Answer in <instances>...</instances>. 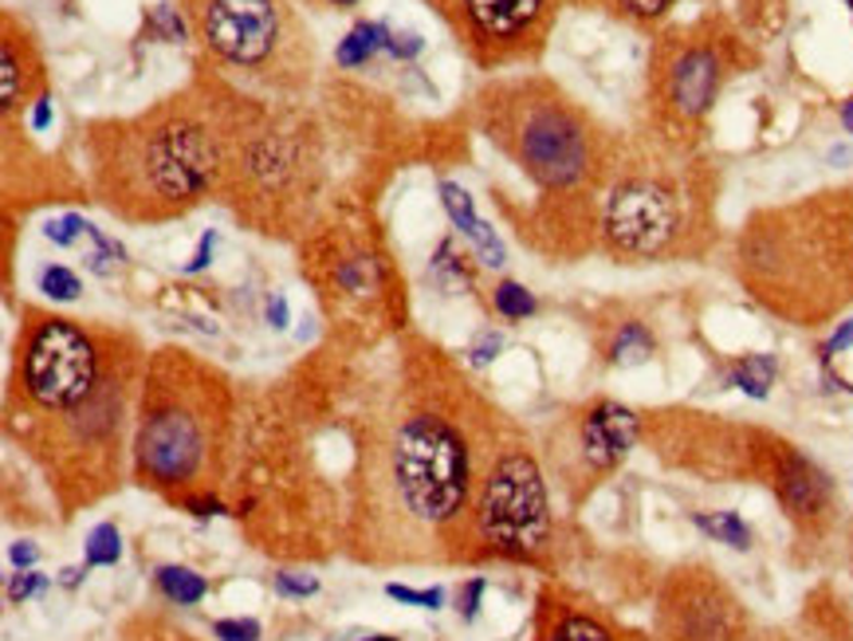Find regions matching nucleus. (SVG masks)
<instances>
[{
  "mask_svg": "<svg viewBox=\"0 0 853 641\" xmlns=\"http://www.w3.org/2000/svg\"><path fill=\"white\" fill-rule=\"evenodd\" d=\"M366 641H398V638H390V633H374V638H366Z\"/></svg>",
  "mask_w": 853,
  "mask_h": 641,
  "instance_id": "nucleus-43",
  "label": "nucleus"
},
{
  "mask_svg": "<svg viewBox=\"0 0 853 641\" xmlns=\"http://www.w3.org/2000/svg\"><path fill=\"white\" fill-rule=\"evenodd\" d=\"M299 276L347 351H378L401 335L405 279L366 205H342L296 244Z\"/></svg>",
  "mask_w": 853,
  "mask_h": 641,
  "instance_id": "nucleus-8",
  "label": "nucleus"
},
{
  "mask_svg": "<svg viewBox=\"0 0 853 641\" xmlns=\"http://www.w3.org/2000/svg\"><path fill=\"white\" fill-rule=\"evenodd\" d=\"M535 641H653L610 618L602 606L563 582H547L535 602Z\"/></svg>",
  "mask_w": 853,
  "mask_h": 641,
  "instance_id": "nucleus-18",
  "label": "nucleus"
},
{
  "mask_svg": "<svg viewBox=\"0 0 853 641\" xmlns=\"http://www.w3.org/2000/svg\"><path fill=\"white\" fill-rule=\"evenodd\" d=\"M760 63L743 32L720 16L700 12L697 21L665 24L653 36L645 63V135L700 150L704 126L724 87Z\"/></svg>",
  "mask_w": 853,
  "mask_h": 641,
  "instance_id": "nucleus-10",
  "label": "nucleus"
},
{
  "mask_svg": "<svg viewBox=\"0 0 853 641\" xmlns=\"http://www.w3.org/2000/svg\"><path fill=\"white\" fill-rule=\"evenodd\" d=\"M480 72L531 67L543 60L563 0H425Z\"/></svg>",
  "mask_w": 853,
  "mask_h": 641,
  "instance_id": "nucleus-13",
  "label": "nucleus"
},
{
  "mask_svg": "<svg viewBox=\"0 0 853 641\" xmlns=\"http://www.w3.org/2000/svg\"><path fill=\"white\" fill-rule=\"evenodd\" d=\"M276 590L284 599H308V594L319 590V579H315V575H296V570H279Z\"/></svg>",
  "mask_w": 853,
  "mask_h": 641,
  "instance_id": "nucleus-32",
  "label": "nucleus"
},
{
  "mask_svg": "<svg viewBox=\"0 0 853 641\" xmlns=\"http://www.w3.org/2000/svg\"><path fill=\"white\" fill-rule=\"evenodd\" d=\"M720 174L689 146L626 138L598 209V249L614 264L700 260L716 244Z\"/></svg>",
  "mask_w": 853,
  "mask_h": 641,
  "instance_id": "nucleus-6",
  "label": "nucleus"
},
{
  "mask_svg": "<svg viewBox=\"0 0 853 641\" xmlns=\"http://www.w3.org/2000/svg\"><path fill=\"white\" fill-rule=\"evenodd\" d=\"M123 558V536L114 524H99L87 536V567H114Z\"/></svg>",
  "mask_w": 853,
  "mask_h": 641,
  "instance_id": "nucleus-29",
  "label": "nucleus"
},
{
  "mask_svg": "<svg viewBox=\"0 0 853 641\" xmlns=\"http://www.w3.org/2000/svg\"><path fill=\"white\" fill-rule=\"evenodd\" d=\"M48 87L40 36L16 12H0V111L4 123H16V114H28L40 103Z\"/></svg>",
  "mask_w": 853,
  "mask_h": 641,
  "instance_id": "nucleus-17",
  "label": "nucleus"
},
{
  "mask_svg": "<svg viewBox=\"0 0 853 641\" xmlns=\"http://www.w3.org/2000/svg\"><path fill=\"white\" fill-rule=\"evenodd\" d=\"M213 240H216V232H205V237H201V252H197V256L189 260V264H186V272H201V268H205L209 252H213Z\"/></svg>",
  "mask_w": 853,
  "mask_h": 641,
  "instance_id": "nucleus-40",
  "label": "nucleus"
},
{
  "mask_svg": "<svg viewBox=\"0 0 853 641\" xmlns=\"http://www.w3.org/2000/svg\"><path fill=\"white\" fill-rule=\"evenodd\" d=\"M657 339L649 331V323L641 319H622L614 327V335L606 339V363L610 366H641L653 359Z\"/></svg>",
  "mask_w": 853,
  "mask_h": 641,
  "instance_id": "nucleus-21",
  "label": "nucleus"
},
{
  "mask_svg": "<svg viewBox=\"0 0 853 641\" xmlns=\"http://www.w3.org/2000/svg\"><path fill=\"white\" fill-rule=\"evenodd\" d=\"M299 9H315V12H347L354 9L359 0H296Z\"/></svg>",
  "mask_w": 853,
  "mask_h": 641,
  "instance_id": "nucleus-37",
  "label": "nucleus"
},
{
  "mask_svg": "<svg viewBox=\"0 0 853 641\" xmlns=\"http://www.w3.org/2000/svg\"><path fill=\"white\" fill-rule=\"evenodd\" d=\"M692 524H697L708 539L724 543V548L751 551V528L743 524V516H736V512H697Z\"/></svg>",
  "mask_w": 853,
  "mask_h": 641,
  "instance_id": "nucleus-26",
  "label": "nucleus"
},
{
  "mask_svg": "<svg viewBox=\"0 0 853 641\" xmlns=\"http://www.w3.org/2000/svg\"><path fill=\"white\" fill-rule=\"evenodd\" d=\"M327 126L308 103L264 99L233 87L228 150L216 205L267 240H299L335 213L327 201Z\"/></svg>",
  "mask_w": 853,
  "mask_h": 641,
  "instance_id": "nucleus-4",
  "label": "nucleus"
},
{
  "mask_svg": "<svg viewBox=\"0 0 853 641\" xmlns=\"http://www.w3.org/2000/svg\"><path fill=\"white\" fill-rule=\"evenodd\" d=\"M488 590V579L484 575H473V579L464 582L461 590H456V614H461L464 621H473L476 611H480V594Z\"/></svg>",
  "mask_w": 853,
  "mask_h": 641,
  "instance_id": "nucleus-33",
  "label": "nucleus"
},
{
  "mask_svg": "<svg viewBox=\"0 0 853 641\" xmlns=\"http://www.w3.org/2000/svg\"><path fill=\"white\" fill-rule=\"evenodd\" d=\"M500 347H504V335L484 331L480 342L473 347V363H488V359H496V351H500Z\"/></svg>",
  "mask_w": 853,
  "mask_h": 641,
  "instance_id": "nucleus-36",
  "label": "nucleus"
},
{
  "mask_svg": "<svg viewBox=\"0 0 853 641\" xmlns=\"http://www.w3.org/2000/svg\"><path fill=\"white\" fill-rule=\"evenodd\" d=\"M386 43H390V28H386V24L362 21V24H354V32L339 43L335 60H339V67H366V63L374 60V52L386 48Z\"/></svg>",
  "mask_w": 853,
  "mask_h": 641,
  "instance_id": "nucleus-25",
  "label": "nucleus"
},
{
  "mask_svg": "<svg viewBox=\"0 0 853 641\" xmlns=\"http://www.w3.org/2000/svg\"><path fill=\"white\" fill-rule=\"evenodd\" d=\"M12 563H16V567H32V563H36V558H40V551L32 548V543H12Z\"/></svg>",
  "mask_w": 853,
  "mask_h": 641,
  "instance_id": "nucleus-39",
  "label": "nucleus"
},
{
  "mask_svg": "<svg viewBox=\"0 0 853 641\" xmlns=\"http://www.w3.org/2000/svg\"><path fill=\"white\" fill-rule=\"evenodd\" d=\"M130 342V331L79 323L72 315L24 303L21 331L12 342L9 433L83 405L103 386L106 370L118 363V354Z\"/></svg>",
  "mask_w": 853,
  "mask_h": 641,
  "instance_id": "nucleus-11",
  "label": "nucleus"
},
{
  "mask_svg": "<svg viewBox=\"0 0 853 641\" xmlns=\"http://www.w3.org/2000/svg\"><path fill=\"white\" fill-rule=\"evenodd\" d=\"M177 12L213 72L264 99H311L319 43L296 0H177Z\"/></svg>",
  "mask_w": 853,
  "mask_h": 641,
  "instance_id": "nucleus-9",
  "label": "nucleus"
},
{
  "mask_svg": "<svg viewBox=\"0 0 853 641\" xmlns=\"http://www.w3.org/2000/svg\"><path fill=\"white\" fill-rule=\"evenodd\" d=\"M36 288L52 303H75L83 296V279L72 268H63V264H43L36 272Z\"/></svg>",
  "mask_w": 853,
  "mask_h": 641,
  "instance_id": "nucleus-28",
  "label": "nucleus"
},
{
  "mask_svg": "<svg viewBox=\"0 0 853 641\" xmlns=\"http://www.w3.org/2000/svg\"><path fill=\"white\" fill-rule=\"evenodd\" d=\"M393 602H405V606H422V611H441L444 606V590L441 587H429V590H417V587H401V582H390L386 587Z\"/></svg>",
  "mask_w": 853,
  "mask_h": 641,
  "instance_id": "nucleus-30",
  "label": "nucleus"
},
{
  "mask_svg": "<svg viewBox=\"0 0 853 641\" xmlns=\"http://www.w3.org/2000/svg\"><path fill=\"white\" fill-rule=\"evenodd\" d=\"M48 123H52V91H48L40 103L32 106V130H43Z\"/></svg>",
  "mask_w": 853,
  "mask_h": 641,
  "instance_id": "nucleus-38",
  "label": "nucleus"
},
{
  "mask_svg": "<svg viewBox=\"0 0 853 641\" xmlns=\"http://www.w3.org/2000/svg\"><path fill=\"white\" fill-rule=\"evenodd\" d=\"M240 433V402L228 374L186 347L146 359L134 414V480L165 500L205 497L225 485Z\"/></svg>",
  "mask_w": 853,
  "mask_h": 641,
  "instance_id": "nucleus-5",
  "label": "nucleus"
},
{
  "mask_svg": "<svg viewBox=\"0 0 853 641\" xmlns=\"http://www.w3.org/2000/svg\"><path fill=\"white\" fill-rule=\"evenodd\" d=\"M641 437V414H634L629 405L614 402V398H594L570 417L563 437H555V445L547 449L555 468L570 480H587L598 485L606 473H614L629 456V449L638 445Z\"/></svg>",
  "mask_w": 853,
  "mask_h": 641,
  "instance_id": "nucleus-15",
  "label": "nucleus"
},
{
  "mask_svg": "<svg viewBox=\"0 0 853 641\" xmlns=\"http://www.w3.org/2000/svg\"><path fill=\"white\" fill-rule=\"evenodd\" d=\"M272 315H276V327H284V319H288V307H284V300H279V296L267 303V319H272Z\"/></svg>",
  "mask_w": 853,
  "mask_h": 641,
  "instance_id": "nucleus-41",
  "label": "nucleus"
},
{
  "mask_svg": "<svg viewBox=\"0 0 853 641\" xmlns=\"http://www.w3.org/2000/svg\"><path fill=\"white\" fill-rule=\"evenodd\" d=\"M154 582H158V594H162L170 606H197V602H205V594H209L205 575H197L193 567H177V563L158 567Z\"/></svg>",
  "mask_w": 853,
  "mask_h": 641,
  "instance_id": "nucleus-22",
  "label": "nucleus"
},
{
  "mask_svg": "<svg viewBox=\"0 0 853 641\" xmlns=\"http://www.w3.org/2000/svg\"><path fill=\"white\" fill-rule=\"evenodd\" d=\"M751 468L772 485L802 539H818L833 519V480L799 445L772 433H751Z\"/></svg>",
  "mask_w": 853,
  "mask_h": 641,
  "instance_id": "nucleus-16",
  "label": "nucleus"
},
{
  "mask_svg": "<svg viewBox=\"0 0 853 641\" xmlns=\"http://www.w3.org/2000/svg\"><path fill=\"white\" fill-rule=\"evenodd\" d=\"M853 347V319H845V323H838V331H833V339L826 342V359H833V354H842V351H850Z\"/></svg>",
  "mask_w": 853,
  "mask_h": 641,
  "instance_id": "nucleus-35",
  "label": "nucleus"
},
{
  "mask_svg": "<svg viewBox=\"0 0 853 641\" xmlns=\"http://www.w3.org/2000/svg\"><path fill=\"white\" fill-rule=\"evenodd\" d=\"M480 138L524 174L535 201L515 237L543 256H578L598 244V209L626 138L543 72L492 75L468 99Z\"/></svg>",
  "mask_w": 853,
  "mask_h": 641,
  "instance_id": "nucleus-2",
  "label": "nucleus"
},
{
  "mask_svg": "<svg viewBox=\"0 0 853 641\" xmlns=\"http://www.w3.org/2000/svg\"><path fill=\"white\" fill-rule=\"evenodd\" d=\"M48 587V579L43 575H36V570H24V575H12L9 582V602H24L32 594V590H43Z\"/></svg>",
  "mask_w": 853,
  "mask_h": 641,
  "instance_id": "nucleus-34",
  "label": "nucleus"
},
{
  "mask_svg": "<svg viewBox=\"0 0 853 641\" xmlns=\"http://www.w3.org/2000/svg\"><path fill=\"white\" fill-rule=\"evenodd\" d=\"M492 307H496L500 319L524 323L539 311V303H535V296L524 288V284H515V279H500V284L492 288Z\"/></svg>",
  "mask_w": 853,
  "mask_h": 641,
  "instance_id": "nucleus-27",
  "label": "nucleus"
},
{
  "mask_svg": "<svg viewBox=\"0 0 853 641\" xmlns=\"http://www.w3.org/2000/svg\"><path fill=\"white\" fill-rule=\"evenodd\" d=\"M842 126H845V130H850V135H853V95H850V99H845V103H842Z\"/></svg>",
  "mask_w": 853,
  "mask_h": 641,
  "instance_id": "nucleus-42",
  "label": "nucleus"
},
{
  "mask_svg": "<svg viewBox=\"0 0 853 641\" xmlns=\"http://www.w3.org/2000/svg\"><path fill=\"white\" fill-rule=\"evenodd\" d=\"M350 558L464 567V536L500 405L422 335L390 342L386 378L350 386Z\"/></svg>",
  "mask_w": 853,
  "mask_h": 641,
  "instance_id": "nucleus-1",
  "label": "nucleus"
},
{
  "mask_svg": "<svg viewBox=\"0 0 853 641\" xmlns=\"http://www.w3.org/2000/svg\"><path fill=\"white\" fill-rule=\"evenodd\" d=\"M123 641H201L186 630V626H177L170 614L162 611H138L123 621V630H118Z\"/></svg>",
  "mask_w": 853,
  "mask_h": 641,
  "instance_id": "nucleus-23",
  "label": "nucleus"
},
{
  "mask_svg": "<svg viewBox=\"0 0 853 641\" xmlns=\"http://www.w3.org/2000/svg\"><path fill=\"white\" fill-rule=\"evenodd\" d=\"M441 201H444V213H449V221L456 225V232H464V237L473 240V249L480 252L484 268H504V264H507L504 244H500V237L492 232V225H484V221L476 217L468 189H461L456 181H441Z\"/></svg>",
  "mask_w": 853,
  "mask_h": 641,
  "instance_id": "nucleus-19",
  "label": "nucleus"
},
{
  "mask_svg": "<svg viewBox=\"0 0 853 641\" xmlns=\"http://www.w3.org/2000/svg\"><path fill=\"white\" fill-rule=\"evenodd\" d=\"M850 4H853V0H850Z\"/></svg>",
  "mask_w": 853,
  "mask_h": 641,
  "instance_id": "nucleus-44",
  "label": "nucleus"
},
{
  "mask_svg": "<svg viewBox=\"0 0 853 641\" xmlns=\"http://www.w3.org/2000/svg\"><path fill=\"white\" fill-rule=\"evenodd\" d=\"M551 539H555V519H551L539 453L524 425L500 414L468 516L464 567H480V563L539 567L551 551Z\"/></svg>",
  "mask_w": 853,
  "mask_h": 641,
  "instance_id": "nucleus-12",
  "label": "nucleus"
},
{
  "mask_svg": "<svg viewBox=\"0 0 853 641\" xmlns=\"http://www.w3.org/2000/svg\"><path fill=\"white\" fill-rule=\"evenodd\" d=\"M563 4L587 12H606V16H614L622 24H634V28H657L680 0H563Z\"/></svg>",
  "mask_w": 853,
  "mask_h": 641,
  "instance_id": "nucleus-20",
  "label": "nucleus"
},
{
  "mask_svg": "<svg viewBox=\"0 0 853 641\" xmlns=\"http://www.w3.org/2000/svg\"><path fill=\"white\" fill-rule=\"evenodd\" d=\"M260 621L256 618H221L213 621L216 641H260Z\"/></svg>",
  "mask_w": 853,
  "mask_h": 641,
  "instance_id": "nucleus-31",
  "label": "nucleus"
},
{
  "mask_svg": "<svg viewBox=\"0 0 853 641\" xmlns=\"http://www.w3.org/2000/svg\"><path fill=\"white\" fill-rule=\"evenodd\" d=\"M775 378H779V363H775V354H743L740 363L728 370V382L740 386L748 398L763 402L767 393H772Z\"/></svg>",
  "mask_w": 853,
  "mask_h": 641,
  "instance_id": "nucleus-24",
  "label": "nucleus"
},
{
  "mask_svg": "<svg viewBox=\"0 0 853 641\" xmlns=\"http://www.w3.org/2000/svg\"><path fill=\"white\" fill-rule=\"evenodd\" d=\"M736 272L763 307L818 327L853 303V186L751 213L736 237Z\"/></svg>",
  "mask_w": 853,
  "mask_h": 641,
  "instance_id": "nucleus-7",
  "label": "nucleus"
},
{
  "mask_svg": "<svg viewBox=\"0 0 853 641\" xmlns=\"http://www.w3.org/2000/svg\"><path fill=\"white\" fill-rule=\"evenodd\" d=\"M233 79L197 60L186 87L83 126V189L123 225H170L216 197Z\"/></svg>",
  "mask_w": 853,
  "mask_h": 641,
  "instance_id": "nucleus-3",
  "label": "nucleus"
},
{
  "mask_svg": "<svg viewBox=\"0 0 853 641\" xmlns=\"http://www.w3.org/2000/svg\"><path fill=\"white\" fill-rule=\"evenodd\" d=\"M653 641H751V618L716 570L685 563L661 587Z\"/></svg>",
  "mask_w": 853,
  "mask_h": 641,
  "instance_id": "nucleus-14",
  "label": "nucleus"
}]
</instances>
